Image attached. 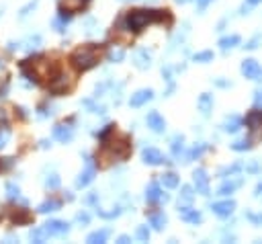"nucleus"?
I'll return each mask as SVG.
<instances>
[{
    "instance_id": "1",
    "label": "nucleus",
    "mask_w": 262,
    "mask_h": 244,
    "mask_svg": "<svg viewBox=\"0 0 262 244\" xmlns=\"http://www.w3.org/2000/svg\"><path fill=\"white\" fill-rule=\"evenodd\" d=\"M72 62L78 70L86 72L94 68V66L100 62V52L96 46H84V48H78L74 54H72Z\"/></svg>"
},
{
    "instance_id": "2",
    "label": "nucleus",
    "mask_w": 262,
    "mask_h": 244,
    "mask_svg": "<svg viewBox=\"0 0 262 244\" xmlns=\"http://www.w3.org/2000/svg\"><path fill=\"white\" fill-rule=\"evenodd\" d=\"M162 15H158V11H146V9H140V11H131L125 19L127 23V29L129 31H142L146 25L154 23V21H160Z\"/></svg>"
},
{
    "instance_id": "3",
    "label": "nucleus",
    "mask_w": 262,
    "mask_h": 244,
    "mask_svg": "<svg viewBox=\"0 0 262 244\" xmlns=\"http://www.w3.org/2000/svg\"><path fill=\"white\" fill-rule=\"evenodd\" d=\"M246 123L250 127V140H260L262 138V111H252L246 117Z\"/></svg>"
},
{
    "instance_id": "4",
    "label": "nucleus",
    "mask_w": 262,
    "mask_h": 244,
    "mask_svg": "<svg viewBox=\"0 0 262 244\" xmlns=\"http://www.w3.org/2000/svg\"><path fill=\"white\" fill-rule=\"evenodd\" d=\"M192 183H194V189H196V193H201V195H209L211 191H209V176H207V172L203 170V168H196L194 172H192Z\"/></svg>"
},
{
    "instance_id": "5",
    "label": "nucleus",
    "mask_w": 262,
    "mask_h": 244,
    "mask_svg": "<svg viewBox=\"0 0 262 244\" xmlns=\"http://www.w3.org/2000/svg\"><path fill=\"white\" fill-rule=\"evenodd\" d=\"M43 230L48 232V236H64V234L70 232V226L62 219H50L43 224Z\"/></svg>"
},
{
    "instance_id": "6",
    "label": "nucleus",
    "mask_w": 262,
    "mask_h": 244,
    "mask_svg": "<svg viewBox=\"0 0 262 244\" xmlns=\"http://www.w3.org/2000/svg\"><path fill=\"white\" fill-rule=\"evenodd\" d=\"M70 88H72V80H70V76H64V74H58L50 82V91L54 95H66V91H70Z\"/></svg>"
},
{
    "instance_id": "7",
    "label": "nucleus",
    "mask_w": 262,
    "mask_h": 244,
    "mask_svg": "<svg viewBox=\"0 0 262 244\" xmlns=\"http://www.w3.org/2000/svg\"><path fill=\"white\" fill-rule=\"evenodd\" d=\"M86 170H82L80 174H78V179H76V187L78 189H84V187H88L92 181H94V174H96V168H94V164H92V160L88 158L86 160Z\"/></svg>"
},
{
    "instance_id": "8",
    "label": "nucleus",
    "mask_w": 262,
    "mask_h": 244,
    "mask_svg": "<svg viewBox=\"0 0 262 244\" xmlns=\"http://www.w3.org/2000/svg\"><path fill=\"white\" fill-rule=\"evenodd\" d=\"M142 158H144V162L150 164V166H160L162 162H166L164 154H162L160 150H156V148H144Z\"/></svg>"
},
{
    "instance_id": "9",
    "label": "nucleus",
    "mask_w": 262,
    "mask_h": 244,
    "mask_svg": "<svg viewBox=\"0 0 262 244\" xmlns=\"http://www.w3.org/2000/svg\"><path fill=\"white\" fill-rule=\"evenodd\" d=\"M146 123L152 131H156V134H164V129H166V121L158 111H150L148 117H146Z\"/></svg>"
},
{
    "instance_id": "10",
    "label": "nucleus",
    "mask_w": 262,
    "mask_h": 244,
    "mask_svg": "<svg viewBox=\"0 0 262 244\" xmlns=\"http://www.w3.org/2000/svg\"><path fill=\"white\" fill-rule=\"evenodd\" d=\"M178 213H180V217L186 221V224H201V221H203V213L188 207V205H180L178 203Z\"/></svg>"
},
{
    "instance_id": "11",
    "label": "nucleus",
    "mask_w": 262,
    "mask_h": 244,
    "mask_svg": "<svg viewBox=\"0 0 262 244\" xmlns=\"http://www.w3.org/2000/svg\"><path fill=\"white\" fill-rule=\"evenodd\" d=\"M236 209V201H232V199H228V201H217L211 205V211L217 215V217H230Z\"/></svg>"
},
{
    "instance_id": "12",
    "label": "nucleus",
    "mask_w": 262,
    "mask_h": 244,
    "mask_svg": "<svg viewBox=\"0 0 262 244\" xmlns=\"http://www.w3.org/2000/svg\"><path fill=\"white\" fill-rule=\"evenodd\" d=\"M152 99H154V91H152V88H140L138 93L131 95L129 105H131V107H142V105H146V103L152 101Z\"/></svg>"
},
{
    "instance_id": "13",
    "label": "nucleus",
    "mask_w": 262,
    "mask_h": 244,
    "mask_svg": "<svg viewBox=\"0 0 262 244\" xmlns=\"http://www.w3.org/2000/svg\"><path fill=\"white\" fill-rule=\"evenodd\" d=\"M242 74H244L246 78H250V80H256L258 74H260V64H258L256 60H252V58L244 60V62H242Z\"/></svg>"
},
{
    "instance_id": "14",
    "label": "nucleus",
    "mask_w": 262,
    "mask_h": 244,
    "mask_svg": "<svg viewBox=\"0 0 262 244\" xmlns=\"http://www.w3.org/2000/svg\"><path fill=\"white\" fill-rule=\"evenodd\" d=\"M146 199H148V203H158V201H168V195H164L156 183H152L146 189Z\"/></svg>"
},
{
    "instance_id": "15",
    "label": "nucleus",
    "mask_w": 262,
    "mask_h": 244,
    "mask_svg": "<svg viewBox=\"0 0 262 244\" xmlns=\"http://www.w3.org/2000/svg\"><path fill=\"white\" fill-rule=\"evenodd\" d=\"M54 138L56 140H60L62 144H68L72 138H74V127H70V125H56L54 127Z\"/></svg>"
},
{
    "instance_id": "16",
    "label": "nucleus",
    "mask_w": 262,
    "mask_h": 244,
    "mask_svg": "<svg viewBox=\"0 0 262 244\" xmlns=\"http://www.w3.org/2000/svg\"><path fill=\"white\" fill-rule=\"evenodd\" d=\"M90 0H64L60 5V11L62 13H80L84 7H88Z\"/></svg>"
},
{
    "instance_id": "17",
    "label": "nucleus",
    "mask_w": 262,
    "mask_h": 244,
    "mask_svg": "<svg viewBox=\"0 0 262 244\" xmlns=\"http://www.w3.org/2000/svg\"><path fill=\"white\" fill-rule=\"evenodd\" d=\"M134 64L138 66L140 70H148L152 66V54L148 50H138L136 56H134Z\"/></svg>"
},
{
    "instance_id": "18",
    "label": "nucleus",
    "mask_w": 262,
    "mask_h": 244,
    "mask_svg": "<svg viewBox=\"0 0 262 244\" xmlns=\"http://www.w3.org/2000/svg\"><path fill=\"white\" fill-rule=\"evenodd\" d=\"M240 127H242V117L240 115H228L222 123V129L228 131V134H236V131H240Z\"/></svg>"
},
{
    "instance_id": "19",
    "label": "nucleus",
    "mask_w": 262,
    "mask_h": 244,
    "mask_svg": "<svg viewBox=\"0 0 262 244\" xmlns=\"http://www.w3.org/2000/svg\"><path fill=\"white\" fill-rule=\"evenodd\" d=\"M196 105H199V111L207 117L211 111H213V95H209V93H203L201 97H199V101H196Z\"/></svg>"
},
{
    "instance_id": "20",
    "label": "nucleus",
    "mask_w": 262,
    "mask_h": 244,
    "mask_svg": "<svg viewBox=\"0 0 262 244\" xmlns=\"http://www.w3.org/2000/svg\"><path fill=\"white\" fill-rule=\"evenodd\" d=\"M240 187H242V179H236V181H224L222 183V187H220V191H217V195H232L236 189H240Z\"/></svg>"
},
{
    "instance_id": "21",
    "label": "nucleus",
    "mask_w": 262,
    "mask_h": 244,
    "mask_svg": "<svg viewBox=\"0 0 262 244\" xmlns=\"http://www.w3.org/2000/svg\"><path fill=\"white\" fill-rule=\"evenodd\" d=\"M240 35H226V37H222L220 39V48H222V52H230L232 48H236V46H240Z\"/></svg>"
},
{
    "instance_id": "22",
    "label": "nucleus",
    "mask_w": 262,
    "mask_h": 244,
    "mask_svg": "<svg viewBox=\"0 0 262 244\" xmlns=\"http://www.w3.org/2000/svg\"><path fill=\"white\" fill-rule=\"evenodd\" d=\"M108 234H111V230H108V228H104V230H96V232L88 234L86 242H90V244H102V242H106Z\"/></svg>"
},
{
    "instance_id": "23",
    "label": "nucleus",
    "mask_w": 262,
    "mask_h": 244,
    "mask_svg": "<svg viewBox=\"0 0 262 244\" xmlns=\"http://www.w3.org/2000/svg\"><path fill=\"white\" fill-rule=\"evenodd\" d=\"M162 183L168 189H176L178 183H180V179H178V174H174V172H164L162 174Z\"/></svg>"
},
{
    "instance_id": "24",
    "label": "nucleus",
    "mask_w": 262,
    "mask_h": 244,
    "mask_svg": "<svg viewBox=\"0 0 262 244\" xmlns=\"http://www.w3.org/2000/svg\"><path fill=\"white\" fill-rule=\"evenodd\" d=\"M150 224H152V228L154 230H164V226H166V215L164 213H152L150 215Z\"/></svg>"
},
{
    "instance_id": "25",
    "label": "nucleus",
    "mask_w": 262,
    "mask_h": 244,
    "mask_svg": "<svg viewBox=\"0 0 262 244\" xmlns=\"http://www.w3.org/2000/svg\"><path fill=\"white\" fill-rule=\"evenodd\" d=\"M205 150H207V144H203V142H201V144H194V146L190 148V152L186 154V160H184V162L196 160V158H199V156H201V154H203Z\"/></svg>"
},
{
    "instance_id": "26",
    "label": "nucleus",
    "mask_w": 262,
    "mask_h": 244,
    "mask_svg": "<svg viewBox=\"0 0 262 244\" xmlns=\"http://www.w3.org/2000/svg\"><path fill=\"white\" fill-rule=\"evenodd\" d=\"M182 142H184V138L178 134V136H174L172 138V154H174V156H180V154H182V150H184V146H182Z\"/></svg>"
},
{
    "instance_id": "27",
    "label": "nucleus",
    "mask_w": 262,
    "mask_h": 244,
    "mask_svg": "<svg viewBox=\"0 0 262 244\" xmlns=\"http://www.w3.org/2000/svg\"><path fill=\"white\" fill-rule=\"evenodd\" d=\"M56 209H60V201H54V199H48V201H43L41 205H39V213H50V211H56Z\"/></svg>"
},
{
    "instance_id": "28",
    "label": "nucleus",
    "mask_w": 262,
    "mask_h": 244,
    "mask_svg": "<svg viewBox=\"0 0 262 244\" xmlns=\"http://www.w3.org/2000/svg\"><path fill=\"white\" fill-rule=\"evenodd\" d=\"M6 197L10 199V201H16V199H20V189L14 185V183H6Z\"/></svg>"
},
{
    "instance_id": "29",
    "label": "nucleus",
    "mask_w": 262,
    "mask_h": 244,
    "mask_svg": "<svg viewBox=\"0 0 262 244\" xmlns=\"http://www.w3.org/2000/svg\"><path fill=\"white\" fill-rule=\"evenodd\" d=\"M250 148H252V140H250V138L238 140V142L232 144V150H236V152H246V150H250Z\"/></svg>"
},
{
    "instance_id": "30",
    "label": "nucleus",
    "mask_w": 262,
    "mask_h": 244,
    "mask_svg": "<svg viewBox=\"0 0 262 244\" xmlns=\"http://www.w3.org/2000/svg\"><path fill=\"white\" fill-rule=\"evenodd\" d=\"M244 166L242 164H240V162H236V164H232V166H224V168H220V176H232V174H236V172H240V170H242Z\"/></svg>"
},
{
    "instance_id": "31",
    "label": "nucleus",
    "mask_w": 262,
    "mask_h": 244,
    "mask_svg": "<svg viewBox=\"0 0 262 244\" xmlns=\"http://www.w3.org/2000/svg\"><path fill=\"white\" fill-rule=\"evenodd\" d=\"M66 25H68V17H66V13H62V15L54 21V27H56V31L64 33V31H66Z\"/></svg>"
},
{
    "instance_id": "32",
    "label": "nucleus",
    "mask_w": 262,
    "mask_h": 244,
    "mask_svg": "<svg viewBox=\"0 0 262 244\" xmlns=\"http://www.w3.org/2000/svg\"><path fill=\"white\" fill-rule=\"evenodd\" d=\"M29 238L33 240V242H43L48 238V232L43 230V228H35V230H31V234H29Z\"/></svg>"
},
{
    "instance_id": "33",
    "label": "nucleus",
    "mask_w": 262,
    "mask_h": 244,
    "mask_svg": "<svg viewBox=\"0 0 262 244\" xmlns=\"http://www.w3.org/2000/svg\"><path fill=\"white\" fill-rule=\"evenodd\" d=\"M29 219L31 217H29L27 209H18V211L12 213V221H16V224H25V221H29Z\"/></svg>"
},
{
    "instance_id": "34",
    "label": "nucleus",
    "mask_w": 262,
    "mask_h": 244,
    "mask_svg": "<svg viewBox=\"0 0 262 244\" xmlns=\"http://www.w3.org/2000/svg\"><path fill=\"white\" fill-rule=\"evenodd\" d=\"M8 140H10V129L6 125H2V127H0V150L8 144Z\"/></svg>"
},
{
    "instance_id": "35",
    "label": "nucleus",
    "mask_w": 262,
    "mask_h": 244,
    "mask_svg": "<svg viewBox=\"0 0 262 244\" xmlns=\"http://www.w3.org/2000/svg\"><path fill=\"white\" fill-rule=\"evenodd\" d=\"M194 62H199V64H207L213 60V52H199V54H194L192 56Z\"/></svg>"
},
{
    "instance_id": "36",
    "label": "nucleus",
    "mask_w": 262,
    "mask_h": 244,
    "mask_svg": "<svg viewBox=\"0 0 262 244\" xmlns=\"http://www.w3.org/2000/svg\"><path fill=\"white\" fill-rule=\"evenodd\" d=\"M96 213H98L100 217H104V219H113V217H117V215H121V207H115L113 211H102L100 207H96Z\"/></svg>"
},
{
    "instance_id": "37",
    "label": "nucleus",
    "mask_w": 262,
    "mask_h": 244,
    "mask_svg": "<svg viewBox=\"0 0 262 244\" xmlns=\"http://www.w3.org/2000/svg\"><path fill=\"white\" fill-rule=\"evenodd\" d=\"M192 189L190 187H182L180 189V203H190L192 201Z\"/></svg>"
},
{
    "instance_id": "38",
    "label": "nucleus",
    "mask_w": 262,
    "mask_h": 244,
    "mask_svg": "<svg viewBox=\"0 0 262 244\" xmlns=\"http://www.w3.org/2000/svg\"><path fill=\"white\" fill-rule=\"evenodd\" d=\"M246 219L252 221L254 226H262V211L260 213H254V211H246Z\"/></svg>"
},
{
    "instance_id": "39",
    "label": "nucleus",
    "mask_w": 262,
    "mask_h": 244,
    "mask_svg": "<svg viewBox=\"0 0 262 244\" xmlns=\"http://www.w3.org/2000/svg\"><path fill=\"white\" fill-rule=\"evenodd\" d=\"M136 236H138V240L148 242V240H150V228H148V226H140L138 232H136Z\"/></svg>"
},
{
    "instance_id": "40",
    "label": "nucleus",
    "mask_w": 262,
    "mask_h": 244,
    "mask_svg": "<svg viewBox=\"0 0 262 244\" xmlns=\"http://www.w3.org/2000/svg\"><path fill=\"white\" fill-rule=\"evenodd\" d=\"M123 58H125L123 50H111V52H108V60H111V62H123Z\"/></svg>"
},
{
    "instance_id": "41",
    "label": "nucleus",
    "mask_w": 262,
    "mask_h": 244,
    "mask_svg": "<svg viewBox=\"0 0 262 244\" xmlns=\"http://www.w3.org/2000/svg\"><path fill=\"white\" fill-rule=\"evenodd\" d=\"M262 0H246V3L242 5V9H240V15H248V11L252 9V7H256V5H260Z\"/></svg>"
},
{
    "instance_id": "42",
    "label": "nucleus",
    "mask_w": 262,
    "mask_h": 244,
    "mask_svg": "<svg viewBox=\"0 0 262 244\" xmlns=\"http://www.w3.org/2000/svg\"><path fill=\"white\" fill-rule=\"evenodd\" d=\"M46 187H48V189H58V187H60V176H58V174L48 176V179H46Z\"/></svg>"
},
{
    "instance_id": "43",
    "label": "nucleus",
    "mask_w": 262,
    "mask_h": 244,
    "mask_svg": "<svg viewBox=\"0 0 262 244\" xmlns=\"http://www.w3.org/2000/svg\"><path fill=\"white\" fill-rule=\"evenodd\" d=\"M260 41H262V35H260V33H256V35H254V37H252V39H250V41L246 43L244 48H246V50H256Z\"/></svg>"
},
{
    "instance_id": "44",
    "label": "nucleus",
    "mask_w": 262,
    "mask_h": 244,
    "mask_svg": "<svg viewBox=\"0 0 262 244\" xmlns=\"http://www.w3.org/2000/svg\"><path fill=\"white\" fill-rule=\"evenodd\" d=\"M76 221H78V224H88V221H90V215L88 213H86V211H80L78 215H76Z\"/></svg>"
},
{
    "instance_id": "45",
    "label": "nucleus",
    "mask_w": 262,
    "mask_h": 244,
    "mask_svg": "<svg viewBox=\"0 0 262 244\" xmlns=\"http://www.w3.org/2000/svg\"><path fill=\"white\" fill-rule=\"evenodd\" d=\"M35 7H37V0H33V3H29V5H27L23 11H20V19H25V17H27V15H29V13L35 9Z\"/></svg>"
},
{
    "instance_id": "46",
    "label": "nucleus",
    "mask_w": 262,
    "mask_h": 244,
    "mask_svg": "<svg viewBox=\"0 0 262 244\" xmlns=\"http://www.w3.org/2000/svg\"><path fill=\"white\" fill-rule=\"evenodd\" d=\"M84 105H86V107H90V109H92V113H104V107H102V105H92L90 101H84Z\"/></svg>"
},
{
    "instance_id": "47",
    "label": "nucleus",
    "mask_w": 262,
    "mask_h": 244,
    "mask_svg": "<svg viewBox=\"0 0 262 244\" xmlns=\"http://www.w3.org/2000/svg\"><path fill=\"white\" fill-rule=\"evenodd\" d=\"M254 105H256V107H262V91H256V93H254Z\"/></svg>"
},
{
    "instance_id": "48",
    "label": "nucleus",
    "mask_w": 262,
    "mask_h": 244,
    "mask_svg": "<svg viewBox=\"0 0 262 244\" xmlns=\"http://www.w3.org/2000/svg\"><path fill=\"white\" fill-rule=\"evenodd\" d=\"M246 170H248V172H260V166H258V162H252Z\"/></svg>"
},
{
    "instance_id": "49",
    "label": "nucleus",
    "mask_w": 262,
    "mask_h": 244,
    "mask_svg": "<svg viewBox=\"0 0 262 244\" xmlns=\"http://www.w3.org/2000/svg\"><path fill=\"white\" fill-rule=\"evenodd\" d=\"M209 3H213V0H196V7H199V9L203 11V9H205Z\"/></svg>"
},
{
    "instance_id": "50",
    "label": "nucleus",
    "mask_w": 262,
    "mask_h": 244,
    "mask_svg": "<svg viewBox=\"0 0 262 244\" xmlns=\"http://www.w3.org/2000/svg\"><path fill=\"white\" fill-rule=\"evenodd\" d=\"M254 197H262V181L256 185V189H254Z\"/></svg>"
},
{
    "instance_id": "51",
    "label": "nucleus",
    "mask_w": 262,
    "mask_h": 244,
    "mask_svg": "<svg viewBox=\"0 0 262 244\" xmlns=\"http://www.w3.org/2000/svg\"><path fill=\"white\" fill-rule=\"evenodd\" d=\"M117 242H119V244H127V242H131V238L123 234V236H119V238H117Z\"/></svg>"
},
{
    "instance_id": "52",
    "label": "nucleus",
    "mask_w": 262,
    "mask_h": 244,
    "mask_svg": "<svg viewBox=\"0 0 262 244\" xmlns=\"http://www.w3.org/2000/svg\"><path fill=\"white\" fill-rule=\"evenodd\" d=\"M176 3H178V5H186V3H188V0H176Z\"/></svg>"
}]
</instances>
